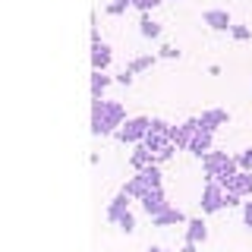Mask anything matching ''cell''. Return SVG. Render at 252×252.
<instances>
[{"instance_id": "25", "label": "cell", "mask_w": 252, "mask_h": 252, "mask_svg": "<svg viewBox=\"0 0 252 252\" xmlns=\"http://www.w3.org/2000/svg\"><path fill=\"white\" fill-rule=\"evenodd\" d=\"M173 152H180V148L177 145H173V142H170V145L167 148H161V152H158L155 158H158V164H164V161H170V158H173Z\"/></svg>"}, {"instance_id": "30", "label": "cell", "mask_w": 252, "mask_h": 252, "mask_svg": "<svg viewBox=\"0 0 252 252\" xmlns=\"http://www.w3.org/2000/svg\"><path fill=\"white\" fill-rule=\"evenodd\" d=\"M148 252H167V249H161V246H152V249H148Z\"/></svg>"}, {"instance_id": "11", "label": "cell", "mask_w": 252, "mask_h": 252, "mask_svg": "<svg viewBox=\"0 0 252 252\" xmlns=\"http://www.w3.org/2000/svg\"><path fill=\"white\" fill-rule=\"evenodd\" d=\"M227 120H230V114H227V110H220V107H208V110H202L199 126H202V129H208V132H215L218 126H224Z\"/></svg>"}, {"instance_id": "8", "label": "cell", "mask_w": 252, "mask_h": 252, "mask_svg": "<svg viewBox=\"0 0 252 252\" xmlns=\"http://www.w3.org/2000/svg\"><path fill=\"white\" fill-rule=\"evenodd\" d=\"M139 202H142V211H145L148 218H158L164 208H170V202L164 199V189H152V192H145Z\"/></svg>"}, {"instance_id": "4", "label": "cell", "mask_w": 252, "mask_h": 252, "mask_svg": "<svg viewBox=\"0 0 252 252\" xmlns=\"http://www.w3.org/2000/svg\"><path fill=\"white\" fill-rule=\"evenodd\" d=\"M202 215H218V211L227 208V189L218 183V180H205L202 189Z\"/></svg>"}, {"instance_id": "21", "label": "cell", "mask_w": 252, "mask_h": 252, "mask_svg": "<svg viewBox=\"0 0 252 252\" xmlns=\"http://www.w3.org/2000/svg\"><path fill=\"white\" fill-rule=\"evenodd\" d=\"M117 227H120L123 233H132V230H136V218H132V211H126V215L117 220Z\"/></svg>"}, {"instance_id": "24", "label": "cell", "mask_w": 252, "mask_h": 252, "mask_svg": "<svg viewBox=\"0 0 252 252\" xmlns=\"http://www.w3.org/2000/svg\"><path fill=\"white\" fill-rule=\"evenodd\" d=\"M230 35L236 38V41H249L252 32H249V26H233V29H230Z\"/></svg>"}, {"instance_id": "2", "label": "cell", "mask_w": 252, "mask_h": 252, "mask_svg": "<svg viewBox=\"0 0 252 252\" xmlns=\"http://www.w3.org/2000/svg\"><path fill=\"white\" fill-rule=\"evenodd\" d=\"M202 167H205V180H218L220 186H227V180L240 170V164H236V155L215 152V148H211V152L202 158Z\"/></svg>"}, {"instance_id": "16", "label": "cell", "mask_w": 252, "mask_h": 252, "mask_svg": "<svg viewBox=\"0 0 252 252\" xmlns=\"http://www.w3.org/2000/svg\"><path fill=\"white\" fill-rule=\"evenodd\" d=\"M186 220H189V218H186L180 208H164L158 218H152V224H155V227H170V224H186Z\"/></svg>"}, {"instance_id": "6", "label": "cell", "mask_w": 252, "mask_h": 252, "mask_svg": "<svg viewBox=\"0 0 252 252\" xmlns=\"http://www.w3.org/2000/svg\"><path fill=\"white\" fill-rule=\"evenodd\" d=\"M195 129H199V117H192V120H186L180 126H170V142L177 148H183V152H189V142H192Z\"/></svg>"}, {"instance_id": "1", "label": "cell", "mask_w": 252, "mask_h": 252, "mask_svg": "<svg viewBox=\"0 0 252 252\" xmlns=\"http://www.w3.org/2000/svg\"><path fill=\"white\" fill-rule=\"evenodd\" d=\"M126 120L129 117H126V107L120 101H110V98L92 101V136H114Z\"/></svg>"}, {"instance_id": "23", "label": "cell", "mask_w": 252, "mask_h": 252, "mask_svg": "<svg viewBox=\"0 0 252 252\" xmlns=\"http://www.w3.org/2000/svg\"><path fill=\"white\" fill-rule=\"evenodd\" d=\"M158 3H164V0H132V6H136L139 13H152Z\"/></svg>"}, {"instance_id": "5", "label": "cell", "mask_w": 252, "mask_h": 252, "mask_svg": "<svg viewBox=\"0 0 252 252\" xmlns=\"http://www.w3.org/2000/svg\"><path fill=\"white\" fill-rule=\"evenodd\" d=\"M148 129H152V120H148V117H129L114 136L120 142H126V145H139V142H145Z\"/></svg>"}, {"instance_id": "17", "label": "cell", "mask_w": 252, "mask_h": 252, "mask_svg": "<svg viewBox=\"0 0 252 252\" xmlns=\"http://www.w3.org/2000/svg\"><path fill=\"white\" fill-rule=\"evenodd\" d=\"M114 82L107 73H101V69H92V101H98V98H104V89Z\"/></svg>"}, {"instance_id": "28", "label": "cell", "mask_w": 252, "mask_h": 252, "mask_svg": "<svg viewBox=\"0 0 252 252\" xmlns=\"http://www.w3.org/2000/svg\"><path fill=\"white\" fill-rule=\"evenodd\" d=\"M161 57L173 60V57H180V51H177V47H173V44H164V47H161Z\"/></svg>"}, {"instance_id": "20", "label": "cell", "mask_w": 252, "mask_h": 252, "mask_svg": "<svg viewBox=\"0 0 252 252\" xmlns=\"http://www.w3.org/2000/svg\"><path fill=\"white\" fill-rule=\"evenodd\" d=\"M132 6V0H110L107 3V16H120V13H126Z\"/></svg>"}, {"instance_id": "14", "label": "cell", "mask_w": 252, "mask_h": 252, "mask_svg": "<svg viewBox=\"0 0 252 252\" xmlns=\"http://www.w3.org/2000/svg\"><path fill=\"white\" fill-rule=\"evenodd\" d=\"M110 66V44L104 41H92V69H101V73H107Z\"/></svg>"}, {"instance_id": "9", "label": "cell", "mask_w": 252, "mask_h": 252, "mask_svg": "<svg viewBox=\"0 0 252 252\" xmlns=\"http://www.w3.org/2000/svg\"><path fill=\"white\" fill-rule=\"evenodd\" d=\"M129 164H132V170H145V167H152V164H158V158H155V152L145 145V142H139V145H132Z\"/></svg>"}, {"instance_id": "10", "label": "cell", "mask_w": 252, "mask_h": 252, "mask_svg": "<svg viewBox=\"0 0 252 252\" xmlns=\"http://www.w3.org/2000/svg\"><path fill=\"white\" fill-rule=\"evenodd\" d=\"M129 202H132V195L123 192V189L114 195V199H110V205H107V220H110V224H117V220H120L126 211H129Z\"/></svg>"}, {"instance_id": "15", "label": "cell", "mask_w": 252, "mask_h": 252, "mask_svg": "<svg viewBox=\"0 0 252 252\" xmlns=\"http://www.w3.org/2000/svg\"><path fill=\"white\" fill-rule=\"evenodd\" d=\"M208 240V227H205V220L202 218H189L186 220V243H205Z\"/></svg>"}, {"instance_id": "7", "label": "cell", "mask_w": 252, "mask_h": 252, "mask_svg": "<svg viewBox=\"0 0 252 252\" xmlns=\"http://www.w3.org/2000/svg\"><path fill=\"white\" fill-rule=\"evenodd\" d=\"M227 192H236L240 199H252V170H236L230 180H227Z\"/></svg>"}, {"instance_id": "13", "label": "cell", "mask_w": 252, "mask_h": 252, "mask_svg": "<svg viewBox=\"0 0 252 252\" xmlns=\"http://www.w3.org/2000/svg\"><path fill=\"white\" fill-rule=\"evenodd\" d=\"M211 142H215V132H208V129H195V136H192V142H189V152H192L195 158H205L211 152Z\"/></svg>"}, {"instance_id": "27", "label": "cell", "mask_w": 252, "mask_h": 252, "mask_svg": "<svg viewBox=\"0 0 252 252\" xmlns=\"http://www.w3.org/2000/svg\"><path fill=\"white\" fill-rule=\"evenodd\" d=\"M132 79H136V73H129V69H123L120 76H114V82H120V85H132Z\"/></svg>"}, {"instance_id": "29", "label": "cell", "mask_w": 252, "mask_h": 252, "mask_svg": "<svg viewBox=\"0 0 252 252\" xmlns=\"http://www.w3.org/2000/svg\"><path fill=\"white\" fill-rule=\"evenodd\" d=\"M195 249H199V246H195V243H186V246L180 249V252H195Z\"/></svg>"}, {"instance_id": "26", "label": "cell", "mask_w": 252, "mask_h": 252, "mask_svg": "<svg viewBox=\"0 0 252 252\" xmlns=\"http://www.w3.org/2000/svg\"><path fill=\"white\" fill-rule=\"evenodd\" d=\"M243 224L252 230V199L249 202H243Z\"/></svg>"}, {"instance_id": "22", "label": "cell", "mask_w": 252, "mask_h": 252, "mask_svg": "<svg viewBox=\"0 0 252 252\" xmlns=\"http://www.w3.org/2000/svg\"><path fill=\"white\" fill-rule=\"evenodd\" d=\"M236 164H240V170H252V148H243L236 155Z\"/></svg>"}, {"instance_id": "3", "label": "cell", "mask_w": 252, "mask_h": 252, "mask_svg": "<svg viewBox=\"0 0 252 252\" xmlns=\"http://www.w3.org/2000/svg\"><path fill=\"white\" fill-rule=\"evenodd\" d=\"M152 189H161V164H152V167H145V170H136V177L126 180L123 192H129L132 199H142V195L152 192Z\"/></svg>"}, {"instance_id": "19", "label": "cell", "mask_w": 252, "mask_h": 252, "mask_svg": "<svg viewBox=\"0 0 252 252\" xmlns=\"http://www.w3.org/2000/svg\"><path fill=\"white\" fill-rule=\"evenodd\" d=\"M152 66H155V54H139V57H132L126 63L129 73H145V69H152Z\"/></svg>"}, {"instance_id": "12", "label": "cell", "mask_w": 252, "mask_h": 252, "mask_svg": "<svg viewBox=\"0 0 252 252\" xmlns=\"http://www.w3.org/2000/svg\"><path fill=\"white\" fill-rule=\"evenodd\" d=\"M202 19H205V26L215 29V32H230V29H233L230 13H227V10H205Z\"/></svg>"}, {"instance_id": "18", "label": "cell", "mask_w": 252, "mask_h": 252, "mask_svg": "<svg viewBox=\"0 0 252 252\" xmlns=\"http://www.w3.org/2000/svg\"><path fill=\"white\" fill-rule=\"evenodd\" d=\"M139 32L145 38H161V22H155L152 19V13H142V19H139Z\"/></svg>"}]
</instances>
